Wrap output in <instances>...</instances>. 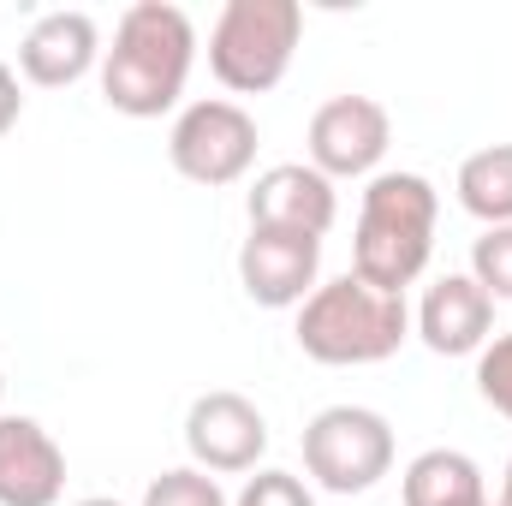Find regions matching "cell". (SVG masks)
Wrapping results in <instances>:
<instances>
[{
	"instance_id": "obj_1",
	"label": "cell",
	"mask_w": 512,
	"mask_h": 506,
	"mask_svg": "<svg viewBox=\"0 0 512 506\" xmlns=\"http://www.w3.org/2000/svg\"><path fill=\"white\" fill-rule=\"evenodd\" d=\"M197 60V24L173 0H137L114 24V48H102V102L126 120H161L179 108Z\"/></svg>"
},
{
	"instance_id": "obj_2",
	"label": "cell",
	"mask_w": 512,
	"mask_h": 506,
	"mask_svg": "<svg viewBox=\"0 0 512 506\" xmlns=\"http://www.w3.org/2000/svg\"><path fill=\"white\" fill-rule=\"evenodd\" d=\"M435 215L441 197L423 173H376L358 197V227H352V274L370 280L376 292H399L429 268L435 251Z\"/></svg>"
},
{
	"instance_id": "obj_3",
	"label": "cell",
	"mask_w": 512,
	"mask_h": 506,
	"mask_svg": "<svg viewBox=\"0 0 512 506\" xmlns=\"http://www.w3.org/2000/svg\"><path fill=\"white\" fill-rule=\"evenodd\" d=\"M298 352L328 370H358V364H387L411 340V310L399 292H376L358 274H340L316 286L298 304Z\"/></svg>"
},
{
	"instance_id": "obj_4",
	"label": "cell",
	"mask_w": 512,
	"mask_h": 506,
	"mask_svg": "<svg viewBox=\"0 0 512 506\" xmlns=\"http://www.w3.org/2000/svg\"><path fill=\"white\" fill-rule=\"evenodd\" d=\"M298 36H304L298 0H227L209 30V72L233 96H262L292 72Z\"/></svg>"
},
{
	"instance_id": "obj_5",
	"label": "cell",
	"mask_w": 512,
	"mask_h": 506,
	"mask_svg": "<svg viewBox=\"0 0 512 506\" xmlns=\"http://www.w3.org/2000/svg\"><path fill=\"white\" fill-rule=\"evenodd\" d=\"M304 471L328 495H370L393 471V423L370 405H328L304 423Z\"/></svg>"
},
{
	"instance_id": "obj_6",
	"label": "cell",
	"mask_w": 512,
	"mask_h": 506,
	"mask_svg": "<svg viewBox=\"0 0 512 506\" xmlns=\"http://www.w3.org/2000/svg\"><path fill=\"white\" fill-rule=\"evenodd\" d=\"M167 161L191 185H209V191L239 185L256 161V120L227 96H203L179 108V120L167 131Z\"/></svg>"
},
{
	"instance_id": "obj_7",
	"label": "cell",
	"mask_w": 512,
	"mask_h": 506,
	"mask_svg": "<svg viewBox=\"0 0 512 506\" xmlns=\"http://www.w3.org/2000/svg\"><path fill=\"white\" fill-rule=\"evenodd\" d=\"M387 143H393V120L376 96H334L310 114L304 131L310 167L322 179H376Z\"/></svg>"
},
{
	"instance_id": "obj_8",
	"label": "cell",
	"mask_w": 512,
	"mask_h": 506,
	"mask_svg": "<svg viewBox=\"0 0 512 506\" xmlns=\"http://www.w3.org/2000/svg\"><path fill=\"white\" fill-rule=\"evenodd\" d=\"M185 447H191V465L209 471V477L256 471V459L268 453V417L256 411L245 393L209 387L185 411Z\"/></svg>"
},
{
	"instance_id": "obj_9",
	"label": "cell",
	"mask_w": 512,
	"mask_h": 506,
	"mask_svg": "<svg viewBox=\"0 0 512 506\" xmlns=\"http://www.w3.org/2000/svg\"><path fill=\"white\" fill-rule=\"evenodd\" d=\"M316 274H322V239L310 233L251 227V239L239 245V286L262 310H298L316 292Z\"/></svg>"
},
{
	"instance_id": "obj_10",
	"label": "cell",
	"mask_w": 512,
	"mask_h": 506,
	"mask_svg": "<svg viewBox=\"0 0 512 506\" xmlns=\"http://www.w3.org/2000/svg\"><path fill=\"white\" fill-rule=\"evenodd\" d=\"M245 209H251V227L322 239V233L334 227V215H340V191H334V179H322L310 161H274V167L256 173Z\"/></svg>"
},
{
	"instance_id": "obj_11",
	"label": "cell",
	"mask_w": 512,
	"mask_h": 506,
	"mask_svg": "<svg viewBox=\"0 0 512 506\" xmlns=\"http://www.w3.org/2000/svg\"><path fill=\"white\" fill-rule=\"evenodd\" d=\"M96 66H102V30H96V18L84 6L42 12L18 42V72L30 84H42V90H66Z\"/></svg>"
},
{
	"instance_id": "obj_12",
	"label": "cell",
	"mask_w": 512,
	"mask_h": 506,
	"mask_svg": "<svg viewBox=\"0 0 512 506\" xmlns=\"http://www.w3.org/2000/svg\"><path fill=\"white\" fill-rule=\"evenodd\" d=\"M411 328L435 358H471V352H483L495 340V298L471 274H441L423 292Z\"/></svg>"
},
{
	"instance_id": "obj_13",
	"label": "cell",
	"mask_w": 512,
	"mask_h": 506,
	"mask_svg": "<svg viewBox=\"0 0 512 506\" xmlns=\"http://www.w3.org/2000/svg\"><path fill=\"white\" fill-rule=\"evenodd\" d=\"M66 453L36 417H0V506H60Z\"/></svg>"
},
{
	"instance_id": "obj_14",
	"label": "cell",
	"mask_w": 512,
	"mask_h": 506,
	"mask_svg": "<svg viewBox=\"0 0 512 506\" xmlns=\"http://www.w3.org/2000/svg\"><path fill=\"white\" fill-rule=\"evenodd\" d=\"M399 495H405V506H477V501H489L483 465L471 453H459V447L417 453L405 465V477H399Z\"/></svg>"
},
{
	"instance_id": "obj_15",
	"label": "cell",
	"mask_w": 512,
	"mask_h": 506,
	"mask_svg": "<svg viewBox=\"0 0 512 506\" xmlns=\"http://www.w3.org/2000/svg\"><path fill=\"white\" fill-rule=\"evenodd\" d=\"M465 215H477L483 227H512V143H483L459 161L453 179Z\"/></svg>"
},
{
	"instance_id": "obj_16",
	"label": "cell",
	"mask_w": 512,
	"mask_h": 506,
	"mask_svg": "<svg viewBox=\"0 0 512 506\" xmlns=\"http://www.w3.org/2000/svg\"><path fill=\"white\" fill-rule=\"evenodd\" d=\"M143 506H233V501H227V489H221L209 471L179 465V471H161V477L143 489Z\"/></svg>"
},
{
	"instance_id": "obj_17",
	"label": "cell",
	"mask_w": 512,
	"mask_h": 506,
	"mask_svg": "<svg viewBox=\"0 0 512 506\" xmlns=\"http://www.w3.org/2000/svg\"><path fill=\"white\" fill-rule=\"evenodd\" d=\"M471 280L489 298H512V227H489L471 245Z\"/></svg>"
},
{
	"instance_id": "obj_18",
	"label": "cell",
	"mask_w": 512,
	"mask_h": 506,
	"mask_svg": "<svg viewBox=\"0 0 512 506\" xmlns=\"http://www.w3.org/2000/svg\"><path fill=\"white\" fill-rule=\"evenodd\" d=\"M477 393H483L501 417H512V334H495V340L477 352Z\"/></svg>"
},
{
	"instance_id": "obj_19",
	"label": "cell",
	"mask_w": 512,
	"mask_h": 506,
	"mask_svg": "<svg viewBox=\"0 0 512 506\" xmlns=\"http://www.w3.org/2000/svg\"><path fill=\"white\" fill-rule=\"evenodd\" d=\"M233 506H316V495H310L304 477H292V471H256L251 483L239 489Z\"/></svg>"
},
{
	"instance_id": "obj_20",
	"label": "cell",
	"mask_w": 512,
	"mask_h": 506,
	"mask_svg": "<svg viewBox=\"0 0 512 506\" xmlns=\"http://www.w3.org/2000/svg\"><path fill=\"white\" fill-rule=\"evenodd\" d=\"M18 114H24V90H18V72L0 60V137L18 126Z\"/></svg>"
},
{
	"instance_id": "obj_21",
	"label": "cell",
	"mask_w": 512,
	"mask_h": 506,
	"mask_svg": "<svg viewBox=\"0 0 512 506\" xmlns=\"http://www.w3.org/2000/svg\"><path fill=\"white\" fill-rule=\"evenodd\" d=\"M495 506H512V459H507V477H501V501Z\"/></svg>"
},
{
	"instance_id": "obj_22",
	"label": "cell",
	"mask_w": 512,
	"mask_h": 506,
	"mask_svg": "<svg viewBox=\"0 0 512 506\" xmlns=\"http://www.w3.org/2000/svg\"><path fill=\"white\" fill-rule=\"evenodd\" d=\"M72 506H126V501H114V495H90V501H72Z\"/></svg>"
},
{
	"instance_id": "obj_23",
	"label": "cell",
	"mask_w": 512,
	"mask_h": 506,
	"mask_svg": "<svg viewBox=\"0 0 512 506\" xmlns=\"http://www.w3.org/2000/svg\"><path fill=\"white\" fill-rule=\"evenodd\" d=\"M0 399H6V376H0Z\"/></svg>"
},
{
	"instance_id": "obj_24",
	"label": "cell",
	"mask_w": 512,
	"mask_h": 506,
	"mask_svg": "<svg viewBox=\"0 0 512 506\" xmlns=\"http://www.w3.org/2000/svg\"><path fill=\"white\" fill-rule=\"evenodd\" d=\"M477 506H495V501H477Z\"/></svg>"
}]
</instances>
